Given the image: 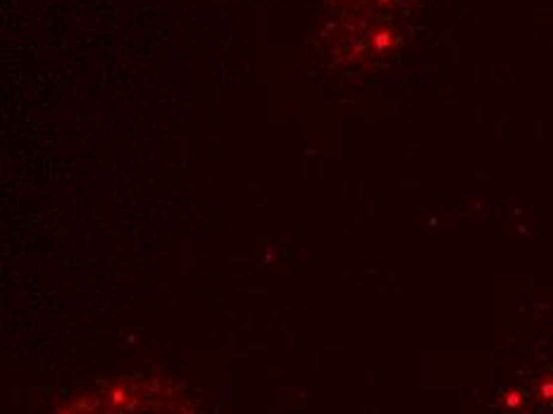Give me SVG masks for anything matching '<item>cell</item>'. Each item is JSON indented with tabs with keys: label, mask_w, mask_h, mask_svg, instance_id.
<instances>
[{
	"label": "cell",
	"mask_w": 553,
	"mask_h": 414,
	"mask_svg": "<svg viewBox=\"0 0 553 414\" xmlns=\"http://www.w3.org/2000/svg\"><path fill=\"white\" fill-rule=\"evenodd\" d=\"M55 414H195L188 393L172 381L136 376L98 386Z\"/></svg>",
	"instance_id": "obj_1"
},
{
	"label": "cell",
	"mask_w": 553,
	"mask_h": 414,
	"mask_svg": "<svg viewBox=\"0 0 553 414\" xmlns=\"http://www.w3.org/2000/svg\"><path fill=\"white\" fill-rule=\"evenodd\" d=\"M542 398H546V400H553V379H551V376H549V379L542 383Z\"/></svg>",
	"instance_id": "obj_2"
},
{
	"label": "cell",
	"mask_w": 553,
	"mask_h": 414,
	"mask_svg": "<svg viewBox=\"0 0 553 414\" xmlns=\"http://www.w3.org/2000/svg\"><path fill=\"white\" fill-rule=\"evenodd\" d=\"M506 403L510 405V407H515V405H520L522 403V395L518 391H510L508 395H506Z\"/></svg>",
	"instance_id": "obj_3"
}]
</instances>
